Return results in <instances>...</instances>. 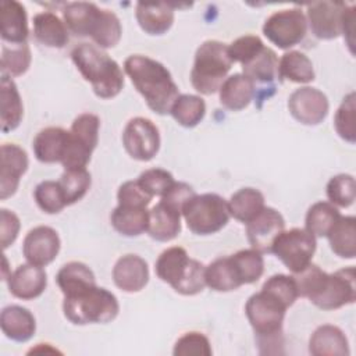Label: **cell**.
I'll use <instances>...</instances> for the list:
<instances>
[{
	"instance_id": "51",
	"label": "cell",
	"mask_w": 356,
	"mask_h": 356,
	"mask_svg": "<svg viewBox=\"0 0 356 356\" xmlns=\"http://www.w3.org/2000/svg\"><path fill=\"white\" fill-rule=\"evenodd\" d=\"M118 204L122 206H136V207H147L152 202V196H149L138 184V181H125L117 192Z\"/></svg>"
},
{
	"instance_id": "3",
	"label": "cell",
	"mask_w": 356,
	"mask_h": 356,
	"mask_svg": "<svg viewBox=\"0 0 356 356\" xmlns=\"http://www.w3.org/2000/svg\"><path fill=\"white\" fill-rule=\"evenodd\" d=\"M286 309L282 302L263 289L248 299L245 313L253 328L261 355L282 353V323Z\"/></svg>"
},
{
	"instance_id": "4",
	"label": "cell",
	"mask_w": 356,
	"mask_h": 356,
	"mask_svg": "<svg viewBox=\"0 0 356 356\" xmlns=\"http://www.w3.org/2000/svg\"><path fill=\"white\" fill-rule=\"evenodd\" d=\"M206 267L196 259L189 257L181 246H171L160 253L154 271L157 277L168 284L175 292L186 296L197 295L206 286Z\"/></svg>"
},
{
	"instance_id": "24",
	"label": "cell",
	"mask_w": 356,
	"mask_h": 356,
	"mask_svg": "<svg viewBox=\"0 0 356 356\" xmlns=\"http://www.w3.org/2000/svg\"><path fill=\"white\" fill-rule=\"evenodd\" d=\"M0 327L8 339L15 342H26L35 335L36 320L26 307L11 305L1 310Z\"/></svg>"
},
{
	"instance_id": "5",
	"label": "cell",
	"mask_w": 356,
	"mask_h": 356,
	"mask_svg": "<svg viewBox=\"0 0 356 356\" xmlns=\"http://www.w3.org/2000/svg\"><path fill=\"white\" fill-rule=\"evenodd\" d=\"M63 312L65 318L75 325L107 324L118 316L120 305L114 293L92 285L64 296Z\"/></svg>"
},
{
	"instance_id": "31",
	"label": "cell",
	"mask_w": 356,
	"mask_h": 356,
	"mask_svg": "<svg viewBox=\"0 0 356 356\" xmlns=\"http://www.w3.org/2000/svg\"><path fill=\"white\" fill-rule=\"evenodd\" d=\"M206 285L216 292L235 291L242 285L231 256L218 257L204 270Z\"/></svg>"
},
{
	"instance_id": "30",
	"label": "cell",
	"mask_w": 356,
	"mask_h": 356,
	"mask_svg": "<svg viewBox=\"0 0 356 356\" xmlns=\"http://www.w3.org/2000/svg\"><path fill=\"white\" fill-rule=\"evenodd\" d=\"M113 228L124 236H139L147 231L149 210L147 207L118 204L110 216Z\"/></svg>"
},
{
	"instance_id": "28",
	"label": "cell",
	"mask_w": 356,
	"mask_h": 356,
	"mask_svg": "<svg viewBox=\"0 0 356 356\" xmlns=\"http://www.w3.org/2000/svg\"><path fill=\"white\" fill-rule=\"evenodd\" d=\"M136 21L149 35L165 33L174 22V8L168 3H138Z\"/></svg>"
},
{
	"instance_id": "33",
	"label": "cell",
	"mask_w": 356,
	"mask_h": 356,
	"mask_svg": "<svg viewBox=\"0 0 356 356\" xmlns=\"http://www.w3.org/2000/svg\"><path fill=\"white\" fill-rule=\"evenodd\" d=\"M331 250L342 259L356 256V218L353 216H341L327 235Z\"/></svg>"
},
{
	"instance_id": "19",
	"label": "cell",
	"mask_w": 356,
	"mask_h": 356,
	"mask_svg": "<svg viewBox=\"0 0 356 356\" xmlns=\"http://www.w3.org/2000/svg\"><path fill=\"white\" fill-rule=\"evenodd\" d=\"M113 281L124 292L142 291L149 282V267L138 254L121 256L113 267Z\"/></svg>"
},
{
	"instance_id": "8",
	"label": "cell",
	"mask_w": 356,
	"mask_h": 356,
	"mask_svg": "<svg viewBox=\"0 0 356 356\" xmlns=\"http://www.w3.org/2000/svg\"><path fill=\"white\" fill-rule=\"evenodd\" d=\"M100 120L96 114H79L71 125L68 146L61 161L64 170L86 168L99 142Z\"/></svg>"
},
{
	"instance_id": "42",
	"label": "cell",
	"mask_w": 356,
	"mask_h": 356,
	"mask_svg": "<svg viewBox=\"0 0 356 356\" xmlns=\"http://www.w3.org/2000/svg\"><path fill=\"white\" fill-rule=\"evenodd\" d=\"M33 197L39 209L47 214H57L68 206L58 181H42L36 185Z\"/></svg>"
},
{
	"instance_id": "12",
	"label": "cell",
	"mask_w": 356,
	"mask_h": 356,
	"mask_svg": "<svg viewBox=\"0 0 356 356\" xmlns=\"http://www.w3.org/2000/svg\"><path fill=\"white\" fill-rule=\"evenodd\" d=\"M355 267H346L327 274L320 292L310 302L323 310H335L356 299Z\"/></svg>"
},
{
	"instance_id": "10",
	"label": "cell",
	"mask_w": 356,
	"mask_h": 356,
	"mask_svg": "<svg viewBox=\"0 0 356 356\" xmlns=\"http://www.w3.org/2000/svg\"><path fill=\"white\" fill-rule=\"evenodd\" d=\"M307 32V21L298 7L280 10L271 14L263 24L264 36L278 49H291L300 43Z\"/></svg>"
},
{
	"instance_id": "44",
	"label": "cell",
	"mask_w": 356,
	"mask_h": 356,
	"mask_svg": "<svg viewBox=\"0 0 356 356\" xmlns=\"http://www.w3.org/2000/svg\"><path fill=\"white\" fill-rule=\"evenodd\" d=\"M355 92L348 93L342 103L339 104L335 117H334V128L341 139L349 143L356 142V127H355Z\"/></svg>"
},
{
	"instance_id": "2",
	"label": "cell",
	"mask_w": 356,
	"mask_h": 356,
	"mask_svg": "<svg viewBox=\"0 0 356 356\" xmlns=\"http://www.w3.org/2000/svg\"><path fill=\"white\" fill-rule=\"evenodd\" d=\"M72 63L100 99H113L124 88V74L118 63L100 47L81 43L71 51Z\"/></svg>"
},
{
	"instance_id": "32",
	"label": "cell",
	"mask_w": 356,
	"mask_h": 356,
	"mask_svg": "<svg viewBox=\"0 0 356 356\" xmlns=\"http://www.w3.org/2000/svg\"><path fill=\"white\" fill-rule=\"evenodd\" d=\"M277 75L281 81L286 79L295 83H309L314 79L313 63L302 51H286L278 60Z\"/></svg>"
},
{
	"instance_id": "6",
	"label": "cell",
	"mask_w": 356,
	"mask_h": 356,
	"mask_svg": "<svg viewBox=\"0 0 356 356\" xmlns=\"http://www.w3.org/2000/svg\"><path fill=\"white\" fill-rule=\"evenodd\" d=\"M232 67L228 46L220 40L203 42L196 53L191 71V83L202 95L218 92Z\"/></svg>"
},
{
	"instance_id": "53",
	"label": "cell",
	"mask_w": 356,
	"mask_h": 356,
	"mask_svg": "<svg viewBox=\"0 0 356 356\" xmlns=\"http://www.w3.org/2000/svg\"><path fill=\"white\" fill-rule=\"evenodd\" d=\"M195 195L196 193L193 188L186 182H174L172 186L160 197V200L168 203L170 206L178 209L182 213V209L186 204V202Z\"/></svg>"
},
{
	"instance_id": "45",
	"label": "cell",
	"mask_w": 356,
	"mask_h": 356,
	"mask_svg": "<svg viewBox=\"0 0 356 356\" xmlns=\"http://www.w3.org/2000/svg\"><path fill=\"white\" fill-rule=\"evenodd\" d=\"M327 197L335 207H349L355 202L356 182L350 174H338L327 184Z\"/></svg>"
},
{
	"instance_id": "49",
	"label": "cell",
	"mask_w": 356,
	"mask_h": 356,
	"mask_svg": "<svg viewBox=\"0 0 356 356\" xmlns=\"http://www.w3.org/2000/svg\"><path fill=\"white\" fill-rule=\"evenodd\" d=\"M172 353L175 356H211V345L202 332L191 331L184 334L174 345Z\"/></svg>"
},
{
	"instance_id": "14",
	"label": "cell",
	"mask_w": 356,
	"mask_h": 356,
	"mask_svg": "<svg viewBox=\"0 0 356 356\" xmlns=\"http://www.w3.org/2000/svg\"><path fill=\"white\" fill-rule=\"evenodd\" d=\"M327 96L312 86H302L293 90L288 99L291 115L303 125H318L328 114Z\"/></svg>"
},
{
	"instance_id": "26",
	"label": "cell",
	"mask_w": 356,
	"mask_h": 356,
	"mask_svg": "<svg viewBox=\"0 0 356 356\" xmlns=\"http://www.w3.org/2000/svg\"><path fill=\"white\" fill-rule=\"evenodd\" d=\"M0 124L4 134L19 127L24 117V104L18 88L11 76L1 74L0 79Z\"/></svg>"
},
{
	"instance_id": "21",
	"label": "cell",
	"mask_w": 356,
	"mask_h": 356,
	"mask_svg": "<svg viewBox=\"0 0 356 356\" xmlns=\"http://www.w3.org/2000/svg\"><path fill=\"white\" fill-rule=\"evenodd\" d=\"M70 131L60 127H47L40 129L32 142L35 157L40 163H61L67 146H68Z\"/></svg>"
},
{
	"instance_id": "23",
	"label": "cell",
	"mask_w": 356,
	"mask_h": 356,
	"mask_svg": "<svg viewBox=\"0 0 356 356\" xmlns=\"http://www.w3.org/2000/svg\"><path fill=\"white\" fill-rule=\"evenodd\" d=\"M102 8L93 3L75 1L67 3L63 8V21L68 29L75 36L85 38L92 36L97 21L100 18Z\"/></svg>"
},
{
	"instance_id": "13",
	"label": "cell",
	"mask_w": 356,
	"mask_h": 356,
	"mask_svg": "<svg viewBox=\"0 0 356 356\" xmlns=\"http://www.w3.org/2000/svg\"><path fill=\"white\" fill-rule=\"evenodd\" d=\"M346 4L342 1H316L307 4L306 21L312 33L323 40H331L342 33Z\"/></svg>"
},
{
	"instance_id": "35",
	"label": "cell",
	"mask_w": 356,
	"mask_h": 356,
	"mask_svg": "<svg viewBox=\"0 0 356 356\" xmlns=\"http://www.w3.org/2000/svg\"><path fill=\"white\" fill-rule=\"evenodd\" d=\"M56 281L64 296L75 293L88 286L96 285L93 271L85 263L81 261H70L64 264L58 270Z\"/></svg>"
},
{
	"instance_id": "17",
	"label": "cell",
	"mask_w": 356,
	"mask_h": 356,
	"mask_svg": "<svg viewBox=\"0 0 356 356\" xmlns=\"http://www.w3.org/2000/svg\"><path fill=\"white\" fill-rule=\"evenodd\" d=\"M28 154L15 143H4L0 149V199L13 196L19 185L21 177L28 170Z\"/></svg>"
},
{
	"instance_id": "37",
	"label": "cell",
	"mask_w": 356,
	"mask_h": 356,
	"mask_svg": "<svg viewBox=\"0 0 356 356\" xmlns=\"http://www.w3.org/2000/svg\"><path fill=\"white\" fill-rule=\"evenodd\" d=\"M341 217L338 209L330 202H317L310 206L306 213L305 225L306 229L314 236L321 238L327 236L331 228L335 225Z\"/></svg>"
},
{
	"instance_id": "22",
	"label": "cell",
	"mask_w": 356,
	"mask_h": 356,
	"mask_svg": "<svg viewBox=\"0 0 356 356\" xmlns=\"http://www.w3.org/2000/svg\"><path fill=\"white\" fill-rule=\"evenodd\" d=\"M181 216L182 213L160 200L149 210L147 234L150 238L159 242H168L177 238L181 232Z\"/></svg>"
},
{
	"instance_id": "20",
	"label": "cell",
	"mask_w": 356,
	"mask_h": 356,
	"mask_svg": "<svg viewBox=\"0 0 356 356\" xmlns=\"http://www.w3.org/2000/svg\"><path fill=\"white\" fill-rule=\"evenodd\" d=\"M0 35L4 43H26L28 15L25 7L15 0H3L0 3Z\"/></svg>"
},
{
	"instance_id": "9",
	"label": "cell",
	"mask_w": 356,
	"mask_h": 356,
	"mask_svg": "<svg viewBox=\"0 0 356 356\" xmlns=\"http://www.w3.org/2000/svg\"><path fill=\"white\" fill-rule=\"evenodd\" d=\"M314 252L316 238L306 228L284 229L271 246V253H274L293 274L312 263Z\"/></svg>"
},
{
	"instance_id": "43",
	"label": "cell",
	"mask_w": 356,
	"mask_h": 356,
	"mask_svg": "<svg viewBox=\"0 0 356 356\" xmlns=\"http://www.w3.org/2000/svg\"><path fill=\"white\" fill-rule=\"evenodd\" d=\"M122 35L120 18L110 10H103L97 26L92 35V40L100 49H111L118 44Z\"/></svg>"
},
{
	"instance_id": "25",
	"label": "cell",
	"mask_w": 356,
	"mask_h": 356,
	"mask_svg": "<svg viewBox=\"0 0 356 356\" xmlns=\"http://www.w3.org/2000/svg\"><path fill=\"white\" fill-rule=\"evenodd\" d=\"M309 352L313 356H348L349 342L339 327L323 324L312 334Z\"/></svg>"
},
{
	"instance_id": "16",
	"label": "cell",
	"mask_w": 356,
	"mask_h": 356,
	"mask_svg": "<svg viewBox=\"0 0 356 356\" xmlns=\"http://www.w3.org/2000/svg\"><path fill=\"white\" fill-rule=\"evenodd\" d=\"M285 229V220L273 207H264L246 224V235L250 246L260 253H271L275 238Z\"/></svg>"
},
{
	"instance_id": "27",
	"label": "cell",
	"mask_w": 356,
	"mask_h": 356,
	"mask_svg": "<svg viewBox=\"0 0 356 356\" xmlns=\"http://www.w3.org/2000/svg\"><path fill=\"white\" fill-rule=\"evenodd\" d=\"M220 103L231 111L246 108L254 96V82L243 74H232L225 78L218 89Z\"/></svg>"
},
{
	"instance_id": "52",
	"label": "cell",
	"mask_w": 356,
	"mask_h": 356,
	"mask_svg": "<svg viewBox=\"0 0 356 356\" xmlns=\"http://www.w3.org/2000/svg\"><path fill=\"white\" fill-rule=\"evenodd\" d=\"M21 222L18 216L7 209L0 210V241L1 248L6 250L10 245H13L19 234Z\"/></svg>"
},
{
	"instance_id": "36",
	"label": "cell",
	"mask_w": 356,
	"mask_h": 356,
	"mask_svg": "<svg viewBox=\"0 0 356 356\" xmlns=\"http://www.w3.org/2000/svg\"><path fill=\"white\" fill-rule=\"evenodd\" d=\"M170 114L181 127L193 128L204 118L206 103L197 95H179L171 106Z\"/></svg>"
},
{
	"instance_id": "39",
	"label": "cell",
	"mask_w": 356,
	"mask_h": 356,
	"mask_svg": "<svg viewBox=\"0 0 356 356\" xmlns=\"http://www.w3.org/2000/svg\"><path fill=\"white\" fill-rule=\"evenodd\" d=\"M58 182L65 196L67 204L70 206L79 202L88 193L92 178L86 168H70L64 170Z\"/></svg>"
},
{
	"instance_id": "46",
	"label": "cell",
	"mask_w": 356,
	"mask_h": 356,
	"mask_svg": "<svg viewBox=\"0 0 356 356\" xmlns=\"http://www.w3.org/2000/svg\"><path fill=\"white\" fill-rule=\"evenodd\" d=\"M292 277L298 288V295L302 298H307L310 300L320 292L327 278V273L323 271L318 266L310 263L299 273H295Z\"/></svg>"
},
{
	"instance_id": "41",
	"label": "cell",
	"mask_w": 356,
	"mask_h": 356,
	"mask_svg": "<svg viewBox=\"0 0 356 356\" xmlns=\"http://www.w3.org/2000/svg\"><path fill=\"white\" fill-rule=\"evenodd\" d=\"M32 56L28 43L11 44L1 47V74L8 76H19L25 74L31 65Z\"/></svg>"
},
{
	"instance_id": "29",
	"label": "cell",
	"mask_w": 356,
	"mask_h": 356,
	"mask_svg": "<svg viewBox=\"0 0 356 356\" xmlns=\"http://www.w3.org/2000/svg\"><path fill=\"white\" fill-rule=\"evenodd\" d=\"M33 36L43 46L61 49L68 43V29L56 14L39 13L33 17Z\"/></svg>"
},
{
	"instance_id": "48",
	"label": "cell",
	"mask_w": 356,
	"mask_h": 356,
	"mask_svg": "<svg viewBox=\"0 0 356 356\" xmlns=\"http://www.w3.org/2000/svg\"><path fill=\"white\" fill-rule=\"evenodd\" d=\"M136 181L140 185V188L152 197H154V196L161 197L175 182L172 174L163 168L145 170L138 177Z\"/></svg>"
},
{
	"instance_id": "54",
	"label": "cell",
	"mask_w": 356,
	"mask_h": 356,
	"mask_svg": "<svg viewBox=\"0 0 356 356\" xmlns=\"http://www.w3.org/2000/svg\"><path fill=\"white\" fill-rule=\"evenodd\" d=\"M355 6H346L343 22H342V35L346 38V43L353 53V32H355Z\"/></svg>"
},
{
	"instance_id": "40",
	"label": "cell",
	"mask_w": 356,
	"mask_h": 356,
	"mask_svg": "<svg viewBox=\"0 0 356 356\" xmlns=\"http://www.w3.org/2000/svg\"><path fill=\"white\" fill-rule=\"evenodd\" d=\"M263 253L256 249H242L231 254L242 285L256 282L264 273Z\"/></svg>"
},
{
	"instance_id": "18",
	"label": "cell",
	"mask_w": 356,
	"mask_h": 356,
	"mask_svg": "<svg viewBox=\"0 0 356 356\" xmlns=\"http://www.w3.org/2000/svg\"><path fill=\"white\" fill-rule=\"evenodd\" d=\"M8 291L22 300H32L40 296L47 286V274L43 267L26 263L18 266L7 278Z\"/></svg>"
},
{
	"instance_id": "38",
	"label": "cell",
	"mask_w": 356,
	"mask_h": 356,
	"mask_svg": "<svg viewBox=\"0 0 356 356\" xmlns=\"http://www.w3.org/2000/svg\"><path fill=\"white\" fill-rule=\"evenodd\" d=\"M278 57L275 51L264 46L256 53L248 63L242 65V74L250 81L256 82H271L277 75Z\"/></svg>"
},
{
	"instance_id": "1",
	"label": "cell",
	"mask_w": 356,
	"mask_h": 356,
	"mask_svg": "<svg viewBox=\"0 0 356 356\" xmlns=\"http://www.w3.org/2000/svg\"><path fill=\"white\" fill-rule=\"evenodd\" d=\"M124 71L153 113L170 114L179 93L170 71L161 63L147 56L132 54L124 61Z\"/></svg>"
},
{
	"instance_id": "47",
	"label": "cell",
	"mask_w": 356,
	"mask_h": 356,
	"mask_svg": "<svg viewBox=\"0 0 356 356\" xmlns=\"http://www.w3.org/2000/svg\"><path fill=\"white\" fill-rule=\"evenodd\" d=\"M263 291L277 298L286 307H291L298 299V288L293 277L286 274H274L271 275L261 286Z\"/></svg>"
},
{
	"instance_id": "50",
	"label": "cell",
	"mask_w": 356,
	"mask_h": 356,
	"mask_svg": "<svg viewBox=\"0 0 356 356\" xmlns=\"http://www.w3.org/2000/svg\"><path fill=\"white\" fill-rule=\"evenodd\" d=\"M264 47L263 40L256 35H245L235 39L228 46V53L232 63H239L243 65L248 63L256 53H259Z\"/></svg>"
},
{
	"instance_id": "11",
	"label": "cell",
	"mask_w": 356,
	"mask_h": 356,
	"mask_svg": "<svg viewBox=\"0 0 356 356\" xmlns=\"http://www.w3.org/2000/svg\"><path fill=\"white\" fill-rule=\"evenodd\" d=\"M122 145L134 160L149 161L160 149L159 128L149 118H131L122 132Z\"/></svg>"
},
{
	"instance_id": "7",
	"label": "cell",
	"mask_w": 356,
	"mask_h": 356,
	"mask_svg": "<svg viewBox=\"0 0 356 356\" xmlns=\"http://www.w3.org/2000/svg\"><path fill=\"white\" fill-rule=\"evenodd\" d=\"M182 217L191 232L211 235L227 225L231 214L224 197L217 193H203L195 195L186 202Z\"/></svg>"
},
{
	"instance_id": "34",
	"label": "cell",
	"mask_w": 356,
	"mask_h": 356,
	"mask_svg": "<svg viewBox=\"0 0 356 356\" xmlns=\"http://www.w3.org/2000/svg\"><path fill=\"white\" fill-rule=\"evenodd\" d=\"M264 207V195L254 188H242L236 191L228 200L231 217L243 224L253 220Z\"/></svg>"
},
{
	"instance_id": "15",
	"label": "cell",
	"mask_w": 356,
	"mask_h": 356,
	"mask_svg": "<svg viewBox=\"0 0 356 356\" xmlns=\"http://www.w3.org/2000/svg\"><path fill=\"white\" fill-rule=\"evenodd\" d=\"M60 245V236L56 229L47 225H39L25 235L22 253L28 263L44 267L57 257Z\"/></svg>"
}]
</instances>
